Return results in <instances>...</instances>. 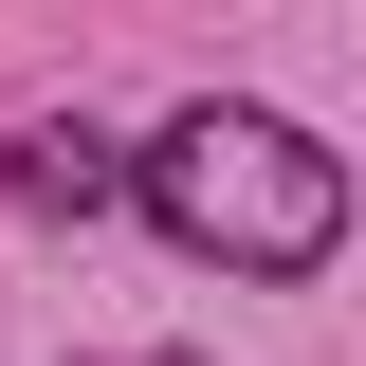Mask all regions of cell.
Segmentation results:
<instances>
[{"mask_svg": "<svg viewBox=\"0 0 366 366\" xmlns=\"http://www.w3.org/2000/svg\"><path fill=\"white\" fill-rule=\"evenodd\" d=\"M147 366H183V348H147Z\"/></svg>", "mask_w": 366, "mask_h": 366, "instance_id": "3", "label": "cell"}, {"mask_svg": "<svg viewBox=\"0 0 366 366\" xmlns=\"http://www.w3.org/2000/svg\"><path fill=\"white\" fill-rule=\"evenodd\" d=\"M110 183H129V165H110L92 129H37V147H19V202H37V220H92Z\"/></svg>", "mask_w": 366, "mask_h": 366, "instance_id": "2", "label": "cell"}, {"mask_svg": "<svg viewBox=\"0 0 366 366\" xmlns=\"http://www.w3.org/2000/svg\"><path fill=\"white\" fill-rule=\"evenodd\" d=\"M129 202L183 257H220V274H330V238H348V165H330L293 110H220V92L147 129Z\"/></svg>", "mask_w": 366, "mask_h": 366, "instance_id": "1", "label": "cell"}]
</instances>
